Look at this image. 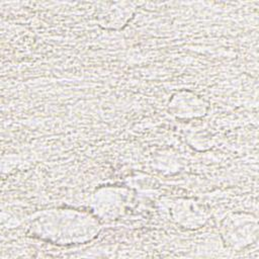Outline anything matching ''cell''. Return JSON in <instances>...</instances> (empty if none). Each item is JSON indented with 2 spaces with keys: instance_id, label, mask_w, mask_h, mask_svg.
Masks as SVG:
<instances>
[{
  "instance_id": "3",
  "label": "cell",
  "mask_w": 259,
  "mask_h": 259,
  "mask_svg": "<svg viewBox=\"0 0 259 259\" xmlns=\"http://www.w3.org/2000/svg\"><path fill=\"white\" fill-rule=\"evenodd\" d=\"M133 12L132 3H112L99 10L98 22L104 28L117 29L125 25Z\"/></svg>"
},
{
  "instance_id": "4",
  "label": "cell",
  "mask_w": 259,
  "mask_h": 259,
  "mask_svg": "<svg viewBox=\"0 0 259 259\" xmlns=\"http://www.w3.org/2000/svg\"><path fill=\"white\" fill-rule=\"evenodd\" d=\"M173 210L177 212V220L183 222L185 225L196 226L197 224L202 223V213L199 212L197 205L194 203H186L185 201L179 205L177 204Z\"/></svg>"
},
{
  "instance_id": "1",
  "label": "cell",
  "mask_w": 259,
  "mask_h": 259,
  "mask_svg": "<svg viewBox=\"0 0 259 259\" xmlns=\"http://www.w3.org/2000/svg\"><path fill=\"white\" fill-rule=\"evenodd\" d=\"M224 236L230 245H247L252 240L253 233H257L256 220L252 221L250 215L233 214L226 218L223 224Z\"/></svg>"
},
{
  "instance_id": "2",
  "label": "cell",
  "mask_w": 259,
  "mask_h": 259,
  "mask_svg": "<svg viewBox=\"0 0 259 259\" xmlns=\"http://www.w3.org/2000/svg\"><path fill=\"white\" fill-rule=\"evenodd\" d=\"M169 108L173 114L183 118L201 116L205 112L203 100L188 91H182L173 95L169 102Z\"/></svg>"
}]
</instances>
